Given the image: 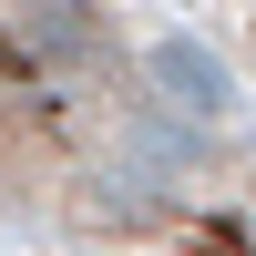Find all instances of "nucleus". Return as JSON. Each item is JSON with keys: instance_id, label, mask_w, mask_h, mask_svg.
Listing matches in <instances>:
<instances>
[{"instance_id": "1", "label": "nucleus", "mask_w": 256, "mask_h": 256, "mask_svg": "<svg viewBox=\"0 0 256 256\" xmlns=\"http://www.w3.org/2000/svg\"><path fill=\"white\" fill-rule=\"evenodd\" d=\"M144 72H154V92L174 102V113H236V72H226L216 52H205V41H154V62H144Z\"/></svg>"}, {"instance_id": "2", "label": "nucleus", "mask_w": 256, "mask_h": 256, "mask_svg": "<svg viewBox=\"0 0 256 256\" xmlns=\"http://www.w3.org/2000/svg\"><path fill=\"white\" fill-rule=\"evenodd\" d=\"M10 31L31 41V52H52V62L92 52V10H82V0H10Z\"/></svg>"}]
</instances>
